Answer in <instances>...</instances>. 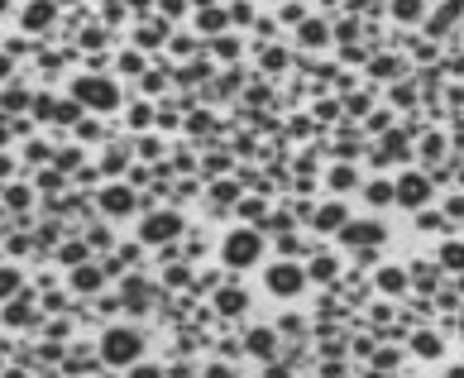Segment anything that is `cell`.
<instances>
[{
    "label": "cell",
    "mask_w": 464,
    "mask_h": 378,
    "mask_svg": "<svg viewBox=\"0 0 464 378\" xmlns=\"http://www.w3.org/2000/svg\"><path fill=\"white\" fill-rule=\"evenodd\" d=\"M259 249H264V240L254 230H230L225 244H220V259H225V269H249L259 259Z\"/></svg>",
    "instance_id": "3957f363"
},
{
    "label": "cell",
    "mask_w": 464,
    "mask_h": 378,
    "mask_svg": "<svg viewBox=\"0 0 464 378\" xmlns=\"http://www.w3.org/2000/svg\"><path fill=\"white\" fill-rule=\"evenodd\" d=\"M316 225H326V230H330V225H340V206H326V211L316 216Z\"/></svg>",
    "instance_id": "cb8c5ba5"
},
{
    "label": "cell",
    "mask_w": 464,
    "mask_h": 378,
    "mask_svg": "<svg viewBox=\"0 0 464 378\" xmlns=\"http://www.w3.org/2000/svg\"><path fill=\"white\" fill-rule=\"evenodd\" d=\"M163 39H168V25H163V20H158V25H144V29H139V48H158Z\"/></svg>",
    "instance_id": "8fae6325"
},
{
    "label": "cell",
    "mask_w": 464,
    "mask_h": 378,
    "mask_svg": "<svg viewBox=\"0 0 464 378\" xmlns=\"http://www.w3.org/2000/svg\"><path fill=\"white\" fill-rule=\"evenodd\" d=\"M168 283H172V288H182V283H187V269H182V264H172V269H168Z\"/></svg>",
    "instance_id": "4316f807"
},
{
    "label": "cell",
    "mask_w": 464,
    "mask_h": 378,
    "mask_svg": "<svg viewBox=\"0 0 464 378\" xmlns=\"http://www.w3.org/2000/svg\"><path fill=\"white\" fill-rule=\"evenodd\" d=\"M5 206H10V211H25L29 206V187H10L5 191Z\"/></svg>",
    "instance_id": "5bb4252c"
},
{
    "label": "cell",
    "mask_w": 464,
    "mask_h": 378,
    "mask_svg": "<svg viewBox=\"0 0 464 378\" xmlns=\"http://www.w3.org/2000/svg\"><path fill=\"white\" fill-rule=\"evenodd\" d=\"M0 10H5V0H0Z\"/></svg>",
    "instance_id": "8d00e7d4"
},
{
    "label": "cell",
    "mask_w": 464,
    "mask_h": 378,
    "mask_svg": "<svg viewBox=\"0 0 464 378\" xmlns=\"http://www.w3.org/2000/svg\"><path fill=\"white\" fill-rule=\"evenodd\" d=\"M144 67V58L139 53H120V72H139Z\"/></svg>",
    "instance_id": "603a6c76"
},
{
    "label": "cell",
    "mask_w": 464,
    "mask_h": 378,
    "mask_svg": "<svg viewBox=\"0 0 464 378\" xmlns=\"http://www.w3.org/2000/svg\"><path fill=\"white\" fill-rule=\"evenodd\" d=\"M39 187H43V191H57V187H62V173H39Z\"/></svg>",
    "instance_id": "7402d4cb"
},
{
    "label": "cell",
    "mask_w": 464,
    "mask_h": 378,
    "mask_svg": "<svg viewBox=\"0 0 464 378\" xmlns=\"http://www.w3.org/2000/svg\"><path fill=\"white\" fill-rule=\"evenodd\" d=\"M15 292H20V273L0 269V297H15Z\"/></svg>",
    "instance_id": "4fadbf2b"
},
{
    "label": "cell",
    "mask_w": 464,
    "mask_h": 378,
    "mask_svg": "<svg viewBox=\"0 0 464 378\" xmlns=\"http://www.w3.org/2000/svg\"><path fill=\"white\" fill-rule=\"evenodd\" d=\"M139 354H144V335L130 330V325H110L106 335H101V359L115 364V369H130L139 364Z\"/></svg>",
    "instance_id": "6da1fadb"
},
{
    "label": "cell",
    "mask_w": 464,
    "mask_h": 378,
    "mask_svg": "<svg viewBox=\"0 0 464 378\" xmlns=\"http://www.w3.org/2000/svg\"><path fill=\"white\" fill-rule=\"evenodd\" d=\"M34 115H39V120H53V115H57V106L48 101V96H39V101H34Z\"/></svg>",
    "instance_id": "44dd1931"
},
{
    "label": "cell",
    "mask_w": 464,
    "mask_h": 378,
    "mask_svg": "<svg viewBox=\"0 0 464 378\" xmlns=\"http://www.w3.org/2000/svg\"><path fill=\"white\" fill-rule=\"evenodd\" d=\"M125 163H130V158H125V149H110V154H106V173H125Z\"/></svg>",
    "instance_id": "d6986e66"
},
{
    "label": "cell",
    "mask_w": 464,
    "mask_h": 378,
    "mask_svg": "<svg viewBox=\"0 0 464 378\" xmlns=\"http://www.w3.org/2000/svg\"><path fill=\"white\" fill-rule=\"evenodd\" d=\"M0 106H5V110H25L29 96H25V91H5V96H0Z\"/></svg>",
    "instance_id": "ac0fdd59"
},
{
    "label": "cell",
    "mask_w": 464,
    "mask_h": 378,
    "mask_svg": "<svg viewBox=\"0 0 464 378\" xmlns=\"http://www.w3.org/2000/svg\"><path fill=\"white\" fill-rule=\"evenodd\" d=\"M130 125H135V130H144V125H149V106H135V115H130Z\"/></svg>",
    "instance_id": "83f0119b"
},
{
    "label": "cell",
    "mask_w": 464,
    "mask_h": 378,
    "mask_svg": "<svg viewBox=\"0 0 464 378\" xmlns=\"http://www.w3.org/2000/svg\"><path fill=\"white\" fill-rule=\"evenodd\" d=\"M230 20L235 25H249V5H230Z\"/></svg>",
    "instance_id": "f546056e"
},
{
    "label": "cell",
    "mask_w": 464,
    "mask_h": 378,
    "mask_svg": "<svg viewBox=\"0 0 464 378\" xmlns=\"http://www.w3.org/2000/svg\"><path fill=\"white\" fill-rule=\"evenodd\" d=\"M273 345H278L273 330H249V350H254V354H264V359H268V354H273Z\"/></svg>",
    "instance_id": "30bf717a"
},
{
    "label": "cell",
    "mask_w": 464,
    "mask_h": 378,
    "mask_svg": "<svg viewBox=\"0 0 464 378\" xmlns=\"http://www.w3.org/2000/svg\"><path fill=\"white\" fill-rule=\"evenodd\" d=\"M130 378H163V369H158V364H139Z\"/></svg>",
    "instance_id": "484cf974"
},
{
    "label": "cell",
    "mask_w": 464,
    "mask_h": 378,
    "mask_svg": "<svg viewBox=\"0 0 464 378\" xmlns=\"http://www.w3.org/2000/svg\"><path fill=\"white\" fill-rule=\"evenodd\" d=\"M245 292H240V288H225V292H220L216 297V311H225V316H235V311H245Z\"/></svg>",
    "instance_id": "ba28073f"
},
{
    "label": "cell",
    "mask_w": 464,
    "mask_h": 378,
    "mask_svg": "<svg viewBox=\"0 0 464 378\" xmlns=\"http://www.w3.org/2000/svg\"><path fill=\"white\" fill-rule=\"evenodd\" d=\"M101 211H106V216H130V211H135V191L130 187H106L101 191Z\"/></svg>",
    "instance_id": "8992f818"
},
{
    "label": "cell",
    "mask_w": 464,
    "mask_h": 378,
    "mask_svg": "<svg viewBox=\"0 0 464 378\" xmlns=\"http://www.w3.org/2000/svg\"><path fill=\"white\" fill-rule=\"evenodd\" d=\"M177 230H182L177 211H149L144 225H139V244H168V240H177Z\"/></svg>",
    "instance_id": "277c9868"
},
{
    "label": "cell",
    "mask_w": 464,
    "mask_h": 378,
    "mask_svg": "<svg viewBox=\"0 0 464 378\" xmlns=\"http://www.w3.org/2000/svg\"><path fill=\"white\" fill-rule=\"evenodd\" d=\"M182 5L187 0H163V15H182Z\"/></svg>",
    "instance_id": "d6a6232c"
},
{
    "label": "cell",
    "mask_w": 464,
    "mask_h": 378,
    "mask_svg": "<svg viewBox=\"0 0 464 378\" xmlns=\"http://www.w3.org/2000/svg\"><path fill=\"white\" fill-rule=\"evenodd\" d=\"M5 173H10V158H0V177H5Z\"/></svg>",
    "instance_id": "e575fe53"
},
{
    "label": "cell",
    "mask_w": 464,
    "mask_h": 378,
    "mask_svg": "<svg viewBox=\"0 0 464 378\" xmlns=\"http://www.w3.org/2000/svg\"><path fill=\"white\" fill-rule=\"evenodd\" d=\"M421 196H426V182L421 177H407L402 182V201H421Z\"/></svg>",
    "instance_id": "9a60e30c"
},
{
    "label": "cell",
    "mask_w": 464,
    "mask_h": 378,
    "mask_svg": "<svg viewBox=\"0 0 464 378\" xmlns=\"http://www.w3.org/2000/svg\"><path fill=\"white\" fill-rule=\"evenodd\" d=\"M10 77V58H0V81Z\"/></svg>",
    "instance_id": "836d02e7"
},
{
    "label": "cell",
    "mask_w": 464,
    "mask_h": 378,
    "mask_svg": "<svg viewBox=\"0 0 464 378\" xmlns=\"http://www.w3.org/2000/svg\"><path fill=\"white\" fill-rule=\"evenodd\" d=\"M225 20H230V15H220V10H201V15H196V29H201V34H220Z\"/></svg>",
    "instance_id": "7c38bea8"
},
{
    "label": "cell",
    "mask_w": 464,
    "mask_h": 378,
    "mask_svg": "<svg viewBox=\"0 0 464 378\" xmlns=\"http://www.w3.org/2000/svg\"><path fill=\"white\" fill-rule=\"evenodd\" d=\"M235 53H240V39L220 34V39H216V58H235Z\"/></svg>",
    "instance_id": "2e32d148"
},
{
    "label": "cell",
    "mask_w": 464,
    "mask_h": 378,
    "mask_svg": "<svg viewBox=\"0 0 464 378\" xmlns=\"http://www.w3.org/2000/svg\"><path fill=\"white\" fill-rule=\"evenodd\" d=\"M264 67H268V72H278V67H282V53H278V48H273V53H264Z\"/></svg>",
    "instance_id": "1f68e13d"
},
{
    "label": "cell",
    "mask_w": 464,
    "mask_h": 378,
    "mask_svg": "<svg viewBox=\"0 0 464 378\" xmlns=\"http://www.w3.org/2000/svg\"><path fill=\"white\" fill-rule=\"evenodd\" d=\"M62 259H67V264H82V259H86V244H67V249H62Z\"/></svg>",
    "instance_id": "d4e9b609"
},
{
    "label": "cell",
    "mask_w": 464,
    "mask_h": 378,
    "mask_svg": "<svg viewBox=\"0 0 464 378\" xmlns=\"http://www.w3.org/2000/svg\"><path fill=\"white\" fill-rule=\"evenodd\" d=\"M326 39V25H301V43H321Z\"/></svg>",
    "instance_id": "ffe728a7"
},
{
    "label": "cell",
    "mask_w": 464,
    "mask_h": 378,
    "mask_svg": "<svg viewBox=\"0 0 464 378\" xmlns=\"http://www.w3.org/2000/svg\"><path fill=\"white\" fill-rule=\"evenodd\" d=\"M48 25H53V5H48V0H29L25 29H48Z\"/></svg>",
    "instance_id": "52a82bcc"
},
{
    "label": "cell",
    "mask_w": 464,
    "mask_h": 378,
    "mask_svg": "<svg viewBox=\"0 0 464 378\" xmlns=\"http://www.w3.org/2000/svg\"><path fill=\"white\" fill-rule=\"evenodd\" d=\"M301 283H306V273H301L297 264H273V269H268V292H278V297H292Z\"/></svg>",
    "instance_id": "5b68a950"
},
{
    "label": "cell",
    "mask_w": 464,
    "mask_h": 378,
    "mask_svg": "<svg viewBox=\"0 0 464 378\" xmlns=\"http://www.w3.org/2000/svg\"><path fill=\"white\" fill-rule=\"evenodd\" d=\"M5 139H10V130H5V125H0V144H5Z\"/></svg>",
    "instance_id": "d590c367"
},
{
    "label": "cell",
    "mask_w": 464,
    "mask_h": 378,
    "mask_svg": "<svg viewBox=\"0 0 464 378\" xmlns=\"http://www.w3.org/2000/svg\"><path fill=\"white\" fill-rule=\"evenodd\" d=\"M48 154H53L48 144H29V158H34V163H43V158H48Z\"/></svg>",
    "instance_id": "f1b7e54d"
},
{
    "label": "cell",
    "mask_w": 464,
    "mask_h": 378,
    "mask_svg": "<svg viewBox=\"0 0 464 378\" xmlns=\"http://www.w3.org/2000/svg\"><path fill=\"white\" fill-rule=\"evenodd\" d=\"M72 288H77V292H96V288H101V273L96 269H72Z\"/></svg>",
    "instance_id": "9c48e42d"
},
{
    "label": "cell",
    "mask_w": 464,
    "mask_h": 378,
    "mask_svg": "<svg viewBox=\"0 0 464 378\" xmlns=\"http://www.w3.org/2000/svg\"><path fill=\"white\" fill-rule=\"evenodd\" d=\"M72 96H77V106H91V110H115L120 106V86L110 77H77L72 81Z\"/></svg>",
    "instance_id": "7a4b0ae2"
},
{
    "label": "cell",
    "mask_w": 464,
    "mask_h": 378,
    "mask_svg": "<svg viewBox=\"0 0 464 378\" xmlns=\"http://www.w3.org/2000/svg\"><path fill=\"white\" fill-rule=\"evenodd\" d=\"M57 168L67 173V168H77V149H62V158H57Z\"/></svg>",
    "instance_id": "4dcf8cb0"
},
{
    "label": "cell",
    "mask_w": 464,
    "mask_h": 378,
    "mask_svg": "<svg viewBox=\"0 0 464 378\" xmlns=\"http://www.w3.org/2000/svg\"><path fill=\"white\" fill-rule=\"evenodd\" d=\"M345 240H378V225H355V230H345Z\"/></svg>",
    "instance_id": "e0dca14e"
}]
</instances>
